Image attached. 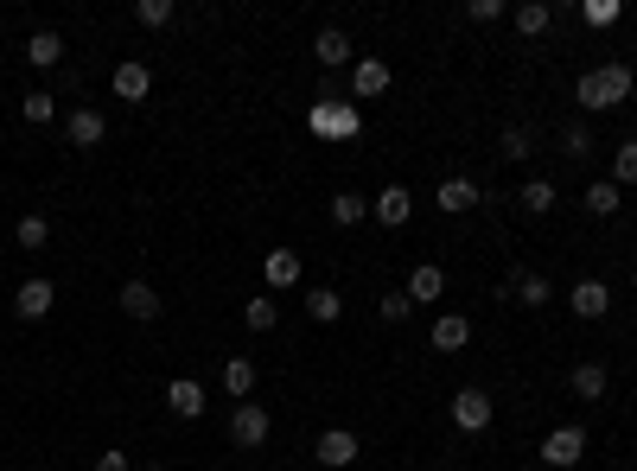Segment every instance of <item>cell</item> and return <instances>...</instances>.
Instances as JSON below:
<instances>
[{
	"instance_id": "1",
	"label": "cell",
	"mask_w": 637,
	"mask_h": 471,
	"mask_svg": "<svg viewBox=\"0 0 637 471\" xmlns=\"http://www.w3.org/2000/svg\"><path fill=\"white\" fill-rule=\"evenodd\" d=\"M574 96H580V109H618V102L631 96V64H593L587 77L574 83Z\"/></svg>"
},
{
	"instance_id": "2",
	"label": "cell",
	"mask_w": 637,
	"mask_h": 471,
	"mask_svg": "<svg viewBox=\"0 0 637 471\" xmlns=\"http://www.w3.org/2000/svg\"><path fill=\"white\" fill-rule=\"evenodd\" d=\"M580 459H587V433H580V427H555L542 440V465L548 471H567V465H580Z\"/></svg>"
},
{
	"instance_id": "3",
	"label": "cell",
	"mask_w": 637,
	"mask_h": 471,
	"mask_svg": "<svg viewBox=\"0 0 637 471\" xmlns=\"http://www.w3.org/2000/svg\"><path fill=\"white\" fill-rule=\"evenodd\" d=\"M491 414H497V408H491L485 389H459V395H453V427H459V433H485Z\"/></svg>"
},
{
	"instance_id": "4",
	"label": "cell",
	"mask_w": 637,
	"mask_h": 471,
	"mask_svg": "<svg viewBox=\"0 0 637 471\" xmlns=\"http://www.w3.org/2000/svg\"><path fill=\"white\" fill-rule=\"evenodd\" d=\"M51 306H58V287H51V281H45V274H32V281H26L20 293H13V312H20V319H26V325H39V319H45V312H51Z\"/></svg>"
},
{
	"instance_id": "5",
	"label": "cell",
	"mask_w": 637,
	"mask_h": 471,
	"mask_svg": "<svg viewBox=\"0 0 637 471\" xmlns=\"http://www.w3.org/2000/svg\"><path fill=\"white\" fill-rule=\"evenodd\" d=\"M230 440L236 446H268V408L262 401H243V408L230 414Z\"/></svg>"
},
{
	"instance_id": "6",
	"label": "cell",
	"mask_w": 637,
	"mask_h": 471,
	"mask_svg": "<svg viewBox=\"0 0 637 471\" xmlns=\"http://www.w3.org/2000/svg\"><path fill=\"white\" fill-rule=\"evenodd\" d=\"M357 452H364V446H357L351 427H325V433H319V465L344 471V465H357Z\"/></svg>"
},
{
	"instance_id": "7",
	"label": "cell",
	"mask_w": 637,
	"mask_h": 471,
	"mask_svg": "<svg viewBox=\"0 0 637 471\" xmlns=\"http://www.w3.org/2000/svg\"><path fill=\"white\" fill-rule=\"evenodd\" d=\"M370 217L389 223V230H402V223L415 217V198H408V185H383V191H376V204H370Z\"/></svg>"
},
{
	"instance_id": "8",
	"label": "cell",
	"mask_w": 637,
	"mask_h": 471,
	"mask_svg": "<svg viewBox=\"0 0 637 471\" xmlns=\"http://www.w3.org/2000/svg\"><path fill=\"white\" fill-rule=\"evenodd\" d=\"M64 134H71V147H102V134H109V121H102V109H71L64 115Z\"/></svg>"
},
{
	"instance_id": "9",
	"label": "cell",
	"mask_w": 637,
	"mask_h": 471,
	"mask_svg": "<svg viewBox=\"0 0 637 471\" xmlns=\"http://www.w3.org/2000/svg\"><path fill=\"white\" fill-rule=\"evenodd\" d=\"M166 408L179 414V421H198V414H204V382L172 376V382H166Z\"/></svg>"
},
{
	"instance_id": "10",
	"label": "cell",
	"mask_w": 637,
	"mask_h": 471,
	"mask_svg": "<svg viewBox=\"0 0 637 471\" xmlns=\"http://www.w3.org/2000/svg\"><path fill=\"white\" fill-rule=\"evenodd\" d=\"M408 300H415V306H434L440 300V293H446V274L434 268V261H415V274H408Z\"/></svg>"
},
{
	"instance_id": "11",
	"label": "cell",
	"mask_w": 637,
	"mask_h": 471,
	"mask_svg": "<svg viewBox=\"0 0 637 471\" xmlns=\"http://www.w3.org/2000/svg\"><path fill=\"white\" fill-rule=\"evenodd\" d=\"M147 90H153V71H147L141 58L115 64V96H122V102H147Z\"/></svg>"
},
{
	"instance_id": "12",
	"label": "cell",
	"mask_w": 637,
	"mask_h": 471,
	"mask_svg": "<svg viewBox=\"0 0 637 471\" xmlns=\"http://www.w3.org/2000/svg\"><path fill=\"white\" fill-rule=\"evenodd\" d=\"M26 64H32V71H58V64H64V39H58V32H32V39H26Z\"/></svg>"
},
{
	"instance_id": "13",
	"label": "cell",
	"mask_w": 637,
	"mask_h": 471,
	"mask_svg": "<svg viewBox=\"0 0 637 471\" xmlns=\"http://www.w3.org/2000/svg\"><path fill=\"white\" fill-rule=\"evenodd\" d=\"M434 204H440L446 217H466L472 204H478V185H472V179H440V191H434Z\"/></svg>"
},
{
	"instance_id": "14",
	"label": "cell",
	"mask_w": 637,
	"mask_h": 471,
	"mask_svg": "<svg viewBox=\"0 0 637 471\" xmlns=\"http://www.w3.org/2000/svg\"><path fill=\"white\" fill-rule=\"evenodd\" d=\"M510 20H516L523 39H542V32L555 26V7H548V0H523V7H510Z\"/></svg>"
},
{
	"instance_id": "15",
	"label": "cell",
	"mask_w": 637,
	"mask_h": 471,
	"mask_svg": "<svg viewBox=\"0 0 637 471\" xmlns=\"http://www.w3.org/2000/svg\"><path fill=\"white\" fill-rule=\"evenodd\" d=\"M466 344H472V319H466V312L434 319V351H466Z\"/></svg>"
},
{
	"instance_id": "16",
	"label": "cell",
	"mask_w": 637,
	"mask_h": 471,
	"mask_svg": "<svg viewBox=\"0 0 637 471\" xmlns=\"http://www.w3.org/2000/svg\"><path fill=\"white\" fill-rule=\"evenodd\" d=\"M122 312H128V319H141V325L160 319V293H153L147 281H128V287H122Z\"/></svg>"
},
{
	"instance_id": "17",
	"label": "cell",
	"mask_w": 637,
	"mask_h": 471,
	"mask_svg": "<svg viewBox=\"0 0 637 471\" xmlns=\"http://www.w3.org/2000/svg\"><path fill=\"white\" fill-rule=\"evenodd\" d=\"M606 306H612L606 281H580L574 287V319H606Z\"/></svg>"
},
{
	"instance_id": "18",
	"label": "cell",
	"mask_w": 637,
	"mask_h": 471,
	"mask_svg": "<svg viewBox=\"0 0 637 471\" xmlns=\"http://www.w3.org/2000/svg\"><path fill=\"white\" fill-rule=\"evenodd\" d=\"M351 90L364 96V102H370V96H383V90H389V64H383V58H364V64L351 71Z\"/></svg>"
},
{
	"instance_id": "19",
	"label": "cell",
	"mask_w": 637,
	"mask_h": 471,
	"mask_svg": "<svg viewBox=\"0 0 637 471\" xmlns=\"http://www.w3.org/2000/svg\"><path fill=\"white\" fill-rule=\"evenodd\" d=\"M516 300H523V306H548V300H555V287H548V274H536V268H516Z\"/></svg>"
},
{
	"instance_id": "20",
	"label": "cell",
	"mask_w": 637,
	"mask_h": 471,
	"mask_svg": "<svg viewBox=\"0 0 637 471\" xmlns=\"http://www.w3.org/2000/svg\"><path fill=\"white\" fill-rule=\"evenodd\" d=\"M567 389H574L580 401H599V395H606V363H574Z\"/></svg>"
},
{
	"instance_id": "21",
	"label": "cell",
	"mask_w": 637,
	"mask_h": 471,
	"mask_svg": "<svg viewBox=\"0 0 637 471\" xmlns=\"http://www.w3.org/2000/svg\"><path fill=\"white\" fill-rule=\"evenodd\" d=\"M580 204H587L593 217H618V211H625V191H618L612 179H599V185H587V198H580Z\"/></svg>"
},
{
	"instance_id": "22",
	"label": "cell",
	"mask_w": 637,
	"mask_h": 471,
	"mask_svg": "<svg viewBox=\"0 0 637 471\" xmlns=\"http://www.w3.org/2000/svg\"><path fill=\"white\" fill-rule=\"evenodd\" d=\"M306 319H313V325H338L344 319V300H338L332 287H313V293H306Z\"/></svg>"
},
{
	"instance_id": "23",
	"label": "cell",
	"mask_w": 637,
	"mask_h": 471,
	"mask_svg": "<svg viewBox=\"0 0 637 471\" xmlns=\"http://www.w3.org/2000/svg\"><path fill=\"white\" fill-rule=\"evenodd\" d=\"M364 217H370V198H364V191H338V198H332V223H344V230H357Z\"/></svg>"
},
{
	"instance_id": "24",
	"label": "cell",
	"mask_w": 637,
	"mask_h": 471,
	"mask_svg": "<svg viewBox=\"0 0 637 471\" xmlns=\"http://www.w3.org/2000/svg\"><path fill=\"white\" fill-rule=\"evenodd\" d=\"M262 268H268V287H300V255L294 249H274Z\"/></svg>"
},
{
	"instance_id": "25",
	"label": "cell",
	"mask_w": 637,
	"mask_h": 471,
	"mask_svg": "<svg viewBox=\"0 0 637 471\" xmlns=\"http://www.w3.org/2000/svg\"><path fill=\"white\" fill-rule=\"evenodd\" d=\"M223 389H230L236 401H249L255 395V363L249 357H230V363H223Z\"/></svg>"
},
{
	"instance_id": "26",
	"label": "cell",
	"mask_w": 637,
	"mask_h": 471,
	"mask_svg": "<svg viewBox=\"0 0 637 471\" xmlns=\"http://www.w3.org/2000/svg\"><path fill=\"white\" fill-rule=\"evenodd\" d=\"M313 58H319V64H351V39H344L338 26H325L319 39H313Z\"/></svg>"
},
{
	"instance_id": "27",
	"label": "cell",
	"mask_w": 637,
	"mask_h": 471,
	"mask_svg": "<svg viewBox=\"0 0 637 471\" xmlns=\"http://www.w3.org/2000/svg\"><path fill=\"white\" fill-rule=\"evenodd\" d=\"M13 242H20V249H26V255H39V249H45V242H51V223H45L39 211H32V217H20V223H13Z\"/></svg>"
},
{
	"instance_id": "28",
	"label": "cell",
	"mask_w": 637,
	"mask_h": 471,
	"mask_svg": "<svg viewBox=\"0 0 637 471\" xmlns=\"http://www.w3.org/2000/svg\"><path fill=\"white\" fill-rule=\"evenodd\" d=\"M516 204H523L529 217H548V211H555V185H548V179H529L523 191H516Z\"/></svg>"
},
{
	"instance_id": "29",
	"label": "cell",
	"mask_w": 637,
	"mask_h": 471,
	"mask_svg": "<svg viewBox=\"0 0 637 471\" xmlns=\"http://www.w3.org/2000/svg\"><path fill=\"white\" fill-rule=\"evenodd\" d=\"M612 185H618V191H625V185L637 191V141H625V147L612 153Z\"/></svg>"
},
{
	"instance_id": "30",
	"label": "cell",
	"mask_w": 637,
	"mask_h": 471,
	"mask_svg": "<svg viewBox=\"0 0 637 471\" xmlns=\"http://www.w3.org/2000/svg\"><path fill=\"white\" fill-rule=\"evenodd\" d=\"M274 319H281V306H274L268 293H262V300H249V306H243V325H249V331H274Z\"/></svg>"
},
{
	"instance_id": "31",
	"label": "cell",
	"mask_w": 637,
	"mask_h": 471,
	"mask_svg": "<svg viewBox=\"0 0 637 471\" xmlns=\"http://www.w3.org/2000/svg\"><path fill=\"white\" fill-rule=\"evenodd\" d=\"M20 109H26V121H39V128H45V121H58V96H51V90H32Z\"/></svg>"
},
{
	"instance_id": "32",
	"label": "cell",
	"mask_w": 637,
	"mask_h": 471,
	"mask_svg": "<svg viewBox=\"0 0 637 471\" xmlns=\"http://www.w3.org/2000/svg\"><path fill=\"white\" fill-rule=\"evenodd\" d=\"M376 312H383V319H389V325H402V319H408V312H415V300H408V293H402V287H395V293H383V300H376Z\"/></svg>"
},
{
	"instance_id": "33",
	"label": "cell",
	"mask_w": 637,
	"mask_h": 471,
	"mask_svg": "<svg viewBox=\"0 0 637 471\" xmlns=\"http://www.w3.org/2000/svg\"><path fill=\"white\" fill-rule=\"evenodd\" d=\"M561 153H567V160H587V153H593V134H587V128H567V134H561Z\"/></svg>"
},
{
	"instance_id": "34",
	"label": "cell",
	"mask_w": 637,
	"mask_h": 471,
	"mask_svg": "<svg viewBox=\"0 0 637 471\" xmlns=\"http://www.w3.org/2000/svg\"><path fill=\"white\" fill-rule=\"evenodd\" d=\"M134 20H141V26H166V20H172V0H141V7H134Z\"/></svg>"
},
{
	"instance_id": "35",
	"label": "cell",
	"mask_w": 637,
	"mask_h": 471,
	"mask_svg": "<svg viewBox=\"0 0 637 471\" xmlns=\"http://www.w3.org/2000/svg\"><path fill=\"white\" fill-rule=\"evenodd\" d=\"M529 128H504V160H529Z\"/></svg>"
},
{
	"instance_id": "36",
	"label": "cell",
	"mask_w": 637,
	"mask_h": 471,
	"mask_svg": "<svg viewBox=\"0 0 637 471\" xmlns=\"http://www.w3.org/2000/svg\"><path fill=\"white\" fill-rule=\"evenodd\" d=\"M504 0H472V7H466V20H478V26H491V20H504Z\"/></svg>"
},
{
	"instance_id": "37",
	"label": "cell",
	"mask_w": 637,
	"mask_h": 471,
	"mask_svg": "<svg viewBox=\"0 0 637 471\" xmlns=\"http://www.w3.org/2000/svg\"><path fill=\"white\" fill-rule=\"evenodd\" d=\"M96 471H134V465H128V452H122V446H109V452L96 459Z\"/></svg>"
},
{
	"instance_id": "38",
	"label": "cell",
	"mask_w": 637,
	"mask_h": 471,
	"mask_svg": "<svg viewBox=\"0 0 637 471\" xmlns=\"http://www.w3.org/2000/svg\"><path fill=\"white\" fill-rule=\"evenodd\" d=\"M631 211H637V191H631Z\"/></svg>"
},
{
	"instance_id": "39",
	"label": "cell",
	"mask_w": 637,
	"mask_h": 471,
	"mask_svg": "<svg viewBox=\"0 0 637 471\" xmlns=\"http://www.w3.org/2000/svg\"><path fill=\"white\" fill-rule=\"evenodd\" d=\"M147 471H166V465H147Z\"/></svg>"
}]
</instances>
